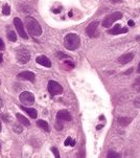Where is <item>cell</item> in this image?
<instances>
[{"label": "cell", "mask_w": 140, "mask_h": 158, "mask_svg": "<svg viewBox=\"0 0 140 158\" xmlns=\"http://www.w3.org/2000/svg\"><path fill=\"white\" fill-rule=\"evenodd\" d=\"M25 26L26 29L31 36L34 37H39L42 35V27L40 25V23L35 19L34 17L27 16L25 17Z\"/></svg>", "instance_id": "cell-1"}, {"label": "cell", "mask_w": 140, "mask_h": 158, "mask_svg": "<svg viewBox=\"0 0 140 158\" xmlns=\"http://www.w3.org/2000/svg\"><path fill=\"white\" fill-rule=\"evenodd\" d=\"M80 39L76 34H67L64 37V46L68 50H75L80 47Z\"/></svg>", "instance_id": "cell-2"}, {"label": "cell", "mask_w": 140, "mask_h": 158, "mask_svg": "<svg viewBox=\"0 0 140 158\" xmlns=\"http://www.w3.org/2000/svg\"><path fill=\"white\" fill-rule=\"evenodd\" d=\"M19 100L23 106H31L35 103V95L29 91H23L22 93H20Z\"/></svg>", "instance_id": "cell-3"}, {"label": "cell", "mask_w": 140, "mask_h": 158, "mask_svg": "<svg viewBox=\"0 0 140 158\" xmlns=\"http://www.w3.org/2000/svg\"><path fill=\"white\" fill-rule=\"evenodd\" d=\"M16 59H17L18 63L20 64H26L31 59V53L26 48H20L18 52H16Z\"/></svg>", "instance_id": "cell-4"}, {"label": "cell", "mask_w": 140, "mask_h": 158, "mask_svg": "<svg viewBox=\"0 0 140 158\" xmlns=\"http://www.w3.org/2000/svg\"><path fill=\"white\" fill-rule=\"evenodd\" d=\"M121 17H122V14L120 12L112 13V14L108 15L107 17L104 19V21H103V26H104V27H110V26H112V24L114 23L115 21L119 20Z\"/></svg>", "instance_id": "cell-5"}, {"label": "cell", "mask_w": 140, "mask_h": 158, "mask_svg": "<svg viewBox=\"0 0 140 158\" xmlns=\"http://www.w3.org/2000/svg\"><path fill=\"white\" fill-rule=\"evenodd\" d=\"M48 91L51 95H59L63 93V87L58 82L51 80L48 82Z\"/></svg>", "instance_id": "cell-6"}, {"label": "cell", "mask_w": 140, "mask_h": 158, "mask_svg": "<svg viewBox=\"0 0 140 158\" xmlns=\"http://www.w3.org/2000/svg\"><path fill=\"white\" fill-rule=\"evenodd\" d=\"M86 33L90 38H95L98 36V21L91 22L86 28Z\"/></svg>", "instance_id": "cell-7"}, {"label": "cell", "mask_w": 140, "mask_h": 158, "mask_svg": "<svg viewBox=\"0 0 140 158\" xmlns=\"http://www.w3.org/2000/svg\"><path fill=\"white\" fill-rule=\"evenodd\" d=\"M14 25H15L16 29H17L18 34L20 35L21 38L25 39V40L28 39V36H27V34L25 33V31H24L23 23H22V21L20 20V18H18V17L14 18Z\"/></svg>", "instance_id": "cell-8"}, {"label": "cell", "mask_w": 140, "mask_h": 158, "mask_svg": "<svg viewBox=\"0 0 140 158\" xmlns=\"http://www.w3.org/2000/svg\"><path fill=\"white\" fill-rule=\"evenodd\" d=\"M56 119L61 120V122H70L72 117L67 110H60L56 113Z\"/></svg>", "instance_id": "cell-9"}, {"label": "cell", "mask_w": 140, "mask_h": 158, "mask_svg": "<svg viewBox=\"0 0 140 158\" xmlns=\"http://www.w3.org/2000/svg\"><path fill=\"white\" fill-rule=\"evenodd\" d=\"M18 77L21 80H25V81H29V82H35V79H36V76H35L34 72L31 71H22L18 74Z\"/></svg>", "instance_id": "cell-10"}, {"label": "cell", "mask_w": 140, "mask_h": 158, "mask_svg": "<svg viewBox=\"0 0 140 158\" xmlns=\"http://www.w3.org/2000/svg\"><path fill=\"white\" fill-rule=\"evenodd\" d=\"M126 33H128V28L121 27V25H119V24H117V25H115L112 29L108 31V34H110V35H120V34H126Z\"/></svg>", "instance_id": "cell-11"}, {"label": "cell", "mask_w": 140, "mask_h": 158, "mask_svg": "<svg viewBox=\"0 0 140 158\" xmlns=\"http://www.w3.org/2000/svg\"><path fill=\"white\" fill-rule=\"evenodd\" d=\"M36 62L40 65L44 66V67H51V62L47 57L45 56H40V57H37L36 59Z\"/></svg>", "instance_id": "cell-12"}, {"label": "cell", "mask_w": 140, "mask_h": 158, "mask_svg": "<svg viewBox=\"0 0 140 158\" xmlns=\"http://www.w3.org/2000/svg\"><path fill=\"white\" fill-rule=\"evenodd\" d=\"M133 58H134V53L128 52V53H125V55L120 56V57L118 58V62L120 64H126V63L131 62V61L133 60Z\"/></svg>", "instance_id": "cell-13"}, {"label": "cell", "mask_w": 140, "mask_h": 158, "mask_svg": "<svg viewBox=\"0 0 140 158\" xmlns=\"http://www.w3.org/2000/svg\"><path fill=\"white\" fill-rule=\"evenodd\" d=\"M22 110H24L27 113L29 116L31 117V118H37V116H38V112H37V110L36 109H34V108H28V107H26V106H21L20 107Z\"/></svg>", "instance_id": "cell-14"}, {"label": "cell", "mask_w": 140, "mask_h": 158, "mask_svg": "<svg viewBox=\"0 0 140 158\" xmlns=\"http://www.w3.org/2000/svg\"><path fill=\"white\" fill-rule=\"evenodd\" d=\"M16 117H17L18 122L21 123V124H22L23 126H25V127H29V126H31V123H29L28 118H26V117L23 116L22 114L17 113V114H16Z\"/></svg>", "instance_id": "cell-15"}, {"label": "cell", "mask_w": 140, "mask_h": 158, "mask_svg": "<svg viewBox=\"0 0 140 158\" xmlns=\"http://www.w3.org/2000/svg\"><path fill=\"white\" fill-rule=\"evenodd\" d=\"M37 125H38V127H40L41 129L45 130L46 132L49 131V125H48V123H46L45 120H43V119L37 120Z\"/></svg>", "instance_id": "cell-16"}, {"label": "cell", "mask_w": 140, "mask_h": 158, "mask_svg": "<svg viewBox=\"0 0 140 158\" xmlns=\"http://www.w3.org/2000/svg\"><path fill=\"white\" fill-rule=\"evenodd\" d=\"M131 123H132V118H130V117H119L118 118V124L122 126V127H126V126H128Z\"/></svg>", "instance_id": "cell-17"}, {"label": "cell", "mask_w": 140, "mask_h": 158, "mask_svg": "<svg viewBox=\"0 0 140 158\" xmlns=\"http://www.w3.org/2000/svg\"><path fill=\"white\" fill-rule=\"evenodd\" d=\"M64 144H65L66 147H74L75 146V140L71 137H67L65 139V141H64Z\"/></svg>", "instance_id": "cell-18"}, {"label": "cell", "mask_w": 140, "mask_h": 158, "mask_svg": "<svg viewBox=\"0 0 140 158\" xmlns=\"http://www.w3.org/2000/svg\"><path fill=\"white\" fill-rule=\"evenodd\" d=\"M2 14L4 16H9L10 14V6L9 4H4L2 6Z\"/></svg>", "instance_id": "cell-19"}, {"label": "cell", "mask_w": 140, "mask_h": 158, "mask_svg": "<svg viewBox=\"0 0 140 158\" xmlns=\"http://www.w3.org/2000/svg\"><path fill=\"white\" fill-rule=\"evenodd\" d=\"M7 38H9L10 41H13V42L17 41V36H16L15 31H10L9 33H7Z\"/></svg>", "instance_id": "cell-20"}, {"label": "cell", "mask_w": 140, "mask_h": 158, "mask_svg": "<svg viewBox=\"0 0 140 158\" xmlns=\"http://www.w3.org/2000/svg\"><path fill=\"white\" fill-rule=\"evenodd\" d=\"M133 88L137 92H140V77L135 80V82H134V84H133Z\"/></svg>", "instance_id": "cell-21"}, {"label": "cell", "mask_w": 140, "mask_h": 158, "mask_svg": "<svg viewBox=\"0 0 140 158\" xmlns=\"http://www.w3.org/2000/svg\"><path fill=\"white\" fill-rule=\"evenodd\" d=\"M119 157H121V155L119 153H117V152L110 151L109 153H108V158H119Z\"/></svg>", "instance_id": "cell-22"}, {"label": "cell", "mask_w": 140, "mask_h": 158, "mask_svg": "<svg viewBox=\"0 0 140 158\" xmlns=\"http://www.w3.org/2000/svg\"><path fill=\"white\" fill-rule=\"evenodd\" d=\"M56 130H62V129H63V124H62L61 120H58V122L56 123Z\"/></svg>", "instance_id": "cell-23"}, {"label": "cell", "mask_w": 140, "mask_h": 158, "mask_svg": "<svg viewBox=\"0 0 140 158\" xmlns=\"http://www.w3.org/2000/svg\"><path fill=\"white\" fill-rule=\"evenodd\" d=\"M56 56H58V57L60 58L61 60H63V59H68V56H66L65 53H63V52H59L58 53H56Z\"/></svg>", "instance_id": "cell-24"}, {"label": "cell", "mask_w": 140, "mask_h": 158, "mask_svg": "<svg viewBox=\"0 0 140 158\" xmlns=\"http://www.w3.org/2000/svg\"><path fill=\"white\" fill-rule=\"evenodd\" d=\"M51 151H52V153L55 154V156H56V158H60V154H59L58 149H56V148H51Z\"/></svg>", "instance_id": "cell-25"}, {"label": "cell", "mask_w": 140, "mask_h": 158, "mask_svg": "<svg viewBox=\"0 0 140 158\" xmlns=\"http://www.w3.org/2000/svg\"><path fill=\"white\" fill-rule=\"evenodd\" d=\"M134 105H135V107H137V108H140V96L135 100V102H134Z\"/></svg>", "instance_id": "cell-26"}, {"label": "cell", "mask_w": 140, "mask_h": 158, "mask_svg": "<svg viewBox=\"0 0 140 158\" xmlns=\"http://www.w3.org/2000/svg\"><path fill=\"white\" fill-rule=\"evenodd\" d=\"M4 43H3V41H2V39L0 38V50H4Z\"/></svg>", "instance_id": "cell-27"}, {"label": "cell", "mask_w": 140, "mask_h": 158, "mask_svg": "<svg viewBox=\"0 0 140 158\" xmlns=\"http://www.w3.org/2000/svg\"><path fill=\"white\" fill-rule=\"evenodd\" d=\"M128 24H129L130 26H134V25H135V23H134V21H133V20H129Z\"/></svg>", "instance_id": "cell-28"}, {"label": "cell", "mask_w": 140, "mask_h": 158, "mask_svg": "<svg viewBox=\"0 0 140 158\" xmlns=\"http://www.w3.org/2000/svg\"><path fill=\"white\" fill-rule=\"evenodd\" d=\"M113 3H117V2H121V0H110Z\"/></svg>", "instance_id": "cell-29"}, {"label": "cell", "mask_w": 140, "mask_h": 158, "mask_svg": "<svg viewBox=\"0 0 140 158\" xmlns=\"http://www.w3.org/2000/svg\"><path fill=\"white\" fill-rule=\"evenodd\" d=\"M61 10L60 9H56V10H53V13H56V14H58V13H60Z\"/></svg>", "instance_id": "cell-30"}, {"label": "cell", "mask_w": 140, "mask_h": 158, "mask_svg": "<svg viewBox=\"0 0 140 158\" xmlns=\"http://www.w3.org/2000/svg\"><path fill=\"white\" fill-rule=\"evenodd\" d=\"M132 71H133V68H131V69H130V70L126 71V72H125V74H129V73H131V72H132Z\"/></svg>", "instance_id": "cell-31"}, {"label": "cell", "mask_w": 140, "mask_h": 158, "mask_svg": "<svg viewBox=\"0 0 140 158\" xmlns=\"http://www.w3.org/2000/svg\"><path fill=\"white\" fill-rule=\"evenodd\" d=\"M2 106H3V102H2V100H1V98H0V109L2 108Z\"/></svg>", "instance_id": "cell-32"}, {"label": "cell", "mask_w": 140, "mask_h": 158, "mask_svg": "<svg viewBox=\"0 0 140 158\" xmlns=\"http://www.w3.org/2000/svg\"><path fill=\"white\" fill-rule=\"evenodd\" d=\"M137 72L140 73V63H139V65H138V68H137Z\"/></svg>", "instance_id": "cell-33"}, {"label": "cell", "mask_w": 140, "mask_h": 158, "mask_svg": "<svg viewBox=\"0 0 140 158\" xmlns=\"http://www.w3.org/2000/svg\"><path fill=\"white\" fill-rule=\"evenodd\" d=\"M101 128H103V126H101V125H98V126H97V130H101Z\"/></svg>", "instance_id": "cell-34"}, {"label": "cell", "mask_w": 140, "mask_h": 158, "mask_svg": "<svg viewBox=\"0 0 140 158\" xmlns=\"http://www.w3.org/2000/svg\"><path fill=\"white\" fill-rule=\"evenodd\" d=\"M2 60H3V58H2V55H1V53H0V63L2 62Z\"/></svg>", "instance_id": "cell-35"}, {"label": "cell", "mask_w": 140, "mask_h": 158, "mask_svg": "<svg viewBox=\"0 0 140 158\" xmlns=\"http://www.w3.org/2000/svg\"><path fill=\"white\" fill-rule=\"evenodd\" d=\"M0 131H1V122H0Z\"/></svg>", "instance_id": "cell-36"}, {"label": "cell", "mask_w": 140, "mask_h": 158, "mask_svg": "<svg viewBox=\"0 0 140 158\" xmlns=\"http://www.w3.org/2000/svg\"><path fill=\"white\" fill-rule=\"evenodd\" d=\"M0 148H1V146H0Z\"/></svg>", "instance_id": "cell-37"}]
</instances>
